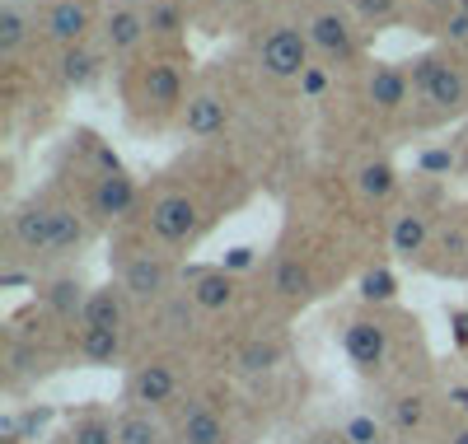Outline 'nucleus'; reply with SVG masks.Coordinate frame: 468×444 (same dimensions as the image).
Listing matches in <instances>:
<instances>
[{
  "mask_svg": "<svg viewBox=\"0 0 468 444\" xmlns=\"http://www.w3.org/2000/svg\"><path fill=\"white\" fill-rule=\"evenodd\" d=\"M309 33L291 28V24H277L262 43H258V66L271 75V79H300L309 70Z\"/></svg>",
  "mask_w": 468,
  "mask_h": 444,
  "instance_id": "1",
  "label": "nucleus"
},
{
  "mask_svg": "<svg viewBox=\"0 0 468 444\" xmlns=\"http://www.w3.org/2000/svg\"><path fill=\"white\" fill-rule=\"evenodd\" d=\"M342 351L361 375H379L388 365V328L379 318H351L342 328Z\"/></svg>",
  "mask_w": 468,
  "mask_h": 444,
  "instance_id": "2",
  "label": "nucleus"
},
{
  "mask_svg": "<svg viewBox=\"0 0 468 444\" xmlns=\"http://www.w3.org/2000/svg\"><path fill=\"white\" fill-rule=\"evenodd\" d=\"M309 48H314L324 61H333V66H346L351 57H356V28H351V19L346 15H337V10H319L314 19H309Z\"/></svg>",
  "mask_w": 468,
  "mask_h": 444,
  "instance_id": "3",
  "label": "nucleus"
},
{
  "mask_svg": "<svg viewBox=\"0 0 468 444\" xmlns=\"http://www.w3.org/2000/svg\"><path fill=\"white\" fill-rule=\"evenodd\" d=\"M52 225H57V206H48V201H24V206L10 216V234H15V244L24 253H37V258H48V244H52Z\"/></svg>",
  "mask_w": 468,
  "mask_h": 444,
  "instance_id": "4",
  "label": "nucleus"
},
{
  "mask_svg": "<svg viewBox=\"0 0 468 444\" xmlns=\"http://www.w3.org/2000/svg\"><path fill=\"white\" fill-rule=\"evenodd\" d=\"M94 19H90V5H80V0H57V5L43 15V33L48 43H57L61 52L66 48H85Z\"/></svg>",
  "mask_w": 468,
  "mask_h": 444,
  "instance_id": "5",
  "label": "nucleus"
},
{
  "mask_svg": "<svg viewBox=\"0 0 468 444\" xmlns=\"http://www.w3.org/2000/svg\"><path fill=\"white\" fill-rule=\"evenodd\" d=\"M169 280H174V271H169V262L160 258V253H136L127 267H122V291L132 295V300H160L165 291H169Z\"/></svg>",
  "mask_w": 468,
  "mask_h": 444,
  "instance_id": "6",
  "label": "nucleus"
},
{
  "mask_svg": "<svg viewBox=\"0 0 468 444\" xmlns=\"http://www.w3.org/2000/svg\"><path fill=\"white\" fill-rule=\"evenodd\" d=\"M234 271L225 267H192L187 271V300L192 309H202V313H220L225 304H234Z\"/></svg>",
  "mask_w": 468,
  "mask_h": 444,
  "instance_id": "7",
  "label": "nucleus"
},
{
  "mask_svg": "<svg viewBox=\"0 0 468 444\" xmlns=\"http://www.w3.org/2000/svg\"><path fill=\"white\" fill-rule=\"evenodd\" d=\"M150 234L165 238V244H183V238L197 234V206L187 196H160L150 206Z\"/></svg>",
  "mask_w": 468,
  "mask_h": 444,
  "instance_id": "8",
  "label": "nucleus"
},
{
  "mask_svg": "<svg viewBox=\"0 0 468 444\" xmlns=\"http://www.w3.org/2000/svg\"><path fill=\"white\" fill-rule=\"evenodd\" d=\"M412 85H408V70L394 66V61H375L370 75H366V99L379 108V112H399L408 103Z\"/></svg>",
  "mask_w": 468,
  "mask_h": 444,
  "instance_id": "9",
  "label": "nucleus"
},
{
  "mask_svg": "<svg viewBox=\"0 0 468 444\" xmlns=\"http://www.w3.org/2000/svg\"><path fill=\"white\" fill-rule=\"evenodd\" d=\"M145 10H136V5H117V10H108V19H103V48L112 52V57H127V52H136L141 43H145Z\"/></svg>",
  "mask_w": 468,
  "mask_h": 444,
  "instance_id": "10",
  "label": "nucleus"
},
{
  "mask_svg": "<svg viewBox=\"0 0 468 444\" xmlns=\"http://www.w3.org/2000/svg\"><path fill=\"white\" fill-rule=\"evenodd\" d=\"M141 94H145V103H154V108H174V103H183V70H178V61H169V57H154V61H145V70H141Z\"/></svg>",
  "mask_w": 468,
  "mask_h": 444,
  "instance_id": "11",
  "label": "nucleus"
},
{
  "mask_svg": "<svg viewBox=\"0 0 468 444\" xmlns=\"http://www.w3.org/2000/svg\"><path fill=\"white\" fill-rule=\"evenodd\" d=\"M174 393H178V375H174V365H141V370L132 375V384H127V397L136 402L141 412L165 407V402H174Z\"/></svg>",
  "mask_w": 468,
  "mask_h": 444,
  "instance_id": "12",
  "label": "nucleus"
},
{
  "mask_svg": "<svg viewBox=\"0 0 468 444\" xmlns=\"http://www.w3.org/2000/svg\"><path fill=\"white\" fill-rule=\"evenodd\" d=\"M132 206H136V183L127 174H103L90 192V211L99 220H122L132 216Z\"/></svg>",
  "mask_w": 468,
  "mask_h": 444,
  "instance_id": "13",
  "label": "nucleus"
},
{
  "mask_svg": "<svg viewBox=\"0 0 468 444\" xmlns=\"http://www.w3.org/2000/svg\"><path fill=\"white\" fill-rule=\"evenodd\" d=\"M225 122H229V103H225L220 94H211V90L192 94V99L183 103V132H187V136H220Z\"/></svg>",
  "mask_w": 468,
  "mask_h": 444,
  "instance_id": "14",
  "label": "nucleus"
},
{
  "mask_svg": "<svg viewBox=\"0 0 468 444\" xmlns=\"http://www.w3.org/2000/svg\"><path fill=\"white\" fill-rule=\"evenodd\" d=\"M127 300H132V295H127L122 286H99V291H90L85 313H80V328H112V333H122Z\"/></svg>",
  "mask_w": 468,
  "mask_h": 444,
  "instance_id": "15",
  "label": "nucleus"
},
{
  "mask_svg": "<svg viewBox=\"0 0 468 444\" xmlns=\"http://www.w3.org/2000/svg\"><path fill=\"white\" fill-rule=\"evenodd\" d=\"M178 439L183 444H225L229 430H225V421L207 407V402H187V407L178 412Z\"/></svg>",
  "mask_w": 468,
  "mask_h": 444,
  "instance_id": "16",
  "label": "nucleus"
},
{
  "mask_svg": "<svg viewBox=\"0 0 468 444\" xmlns=\"http://www.w3.org/2000/svg\"><path fill=\"white\" fill-rule=\"evenodd\" d=\"M421 99L431 103L436 112H450V117H454V112H463V108H468V79H463V70L445 61V66L436 70V79L426 85V94H421Z\"/></svg>",
  "mask_w": 468,
  "mask_h": 444,
  "instance_id": "17",
  "label": "nucleus"
},
{
  "mask_svg": "<svg viewBox=\"0 0 468 444\" xmlns=\"http://www.w3.org/2000/svg\"><path fill=\"white\" fill-rule=\"evenodd\" d=\"M57 66H61V85L66 90H90L94 79L103 75V57L94 48H66Z\"/></svg>",
  "mask_w": 468,
  "mask_h": 444,
  "instance_id": "18",
  "label": "nucleus"
},
{
  "mask_svg": "<svg viewBox=\"0 0 468 444\" xmlns=\"http://www.w3.org/2000/svg\"><path fill=\"white\" fill-rule=\"evenodd\" d=\"M388 244H394L399 258L412 262L426 244H431V220H426L421 211H403V216L394 220V234H388Z\"/></svg>",
  "mask_w": 468,
  "mask_h": 444,
  "instance_id": "19",
  "label": "nucleus"
},
{
  "mask_svg": "<svg viewBox=\"0 0 468 444\" xmlns=\"http://www.w3.org/2000/svg\"><path fill=\"white\" fill-rule=\"evenodd\" d=\"M43 300H48V309L61 318V322H80V313H85V300H90V291L80 286L75 276H57L52 286L43 291Z\"/></svg>",
  "mask_w": 468,
  "mask_h": 444,
  "instance_id": "20",
  "label": "nucleus"
},
{
  "mask_svg": "<svg viewBox=\"0 0 468 444\" xmlns=\"http://www.w3.org/2000/svg\"><path fill=\"white\" fill-rule=\"evenodd\" d=\"M85 238H90L85 220L75 216L70 206H57V225H52V244H48V258H75V253L85 248Z\"/></svg>",
  "mask_w": 468,
  "mask_h": 444,
  "instance_id": "21",
  "label": "nucleus"
},
{
  "mask_svg": "<svg viewBox=\"0 0 468 444\" xmlns=\"http://www.w3.org/2000/svg\"><path fill=\"white\" fill-rule=\"evenodd\" d=\"M28 33H33L28 10L19 5V0H5V5H0V57H15L28 43Z\"/></svg>",
  "mask_w": 468,
  "mask_h": 444,
  "instance_id": "22",
  "label": "nucleus"
},
{
  "mask_svg": "<svg viewBox=\"0 0 468 444\" xmlns=\"http://www.w3.org/2000/svg\"><path fill=\"white\" fill-rule=\"evenodd\" d=\"M80 355L90 360V365H112L117 355H122V333L112 328H80Z\"/></svg>",
  "mask_w": 468,
  "mask_h": 444,
  "instance_id": "23",
  "label": "nucleus"
},
{
  "mask_svg": "<svg viewBox=\"0 0 468 444\" xmlns=\"http://www.w3.org/2000/svg\"><path fill=\"white\" fill-rule=\"evenodd\" d=\"M117 444H165V426L150 412L132 407V412L117 417Z\"/></svg>",
  "mask_w": 468,
  "mask_h": 444,
  "instance_id": "24",
  "label": "nucleus"
},
{
  "mask_svg": "<svg viewBox=\"0 0 468 444\" xmlns=\"http://www.w3.org/2000/svg\"><path fill=\"white\" fill-rule=\"evenodd\" d=\"M66 444H117V421L103 412H85V417H75Z\"/></svg>",
  "mask_w": 468,
  "mask_h": 444,
  "instance_id": "25",
  "label": "nucleus"
},
{
  "mask_svg": "<svg viewBox=\"0 0 468 444\" xmlns=\"http://www.w3.org/2000/svg\"><path fill=\"white\" fill-rule=\"evenodd\" d=\"M145 28L154 37H178L187 28V15H183L178 0H150V5H145Z\"/></svg>",
  "mask_w": 468,
  "mask_h": 444,
  "instance_id": "26",
  "label": "nucleus"
},
{
  "mask_svg": "<svg viewBox=\"0 0 468 444\" xmlns=\"http://www.w3.org/2000/svg\"><path fill=\"white\" fill-rule=\"evenodd\" d=\"M426 417H431V407H426V397H421V393H403V397H394V407H388V426H394L399 435L421 430Z\"/></svg>",
  "mask_w": 468,
  "mask_h": 444,
  "instance_id": "27",
  "label": "nucleus"
},
{
  "mask_svg": "<svg viewBox=\"0 0 468 444\" xmlns=\"http://www.w3.org/2000/svg\"><path fill=\"white\" fill-rule=\"evenodd\" d=\"M271 291H277L282 300H304L309 295V271L295 258H282L277 271H271Z\"/></svg>",
  "mask_w": 468,
  "mask_h": 444,
  "instance_id": "28",
  "label": "nucleus"
},
{
  "mask_svg": "<svg viewBox=\"0 0 468 444\" xmlns=\"http://www.w3.org/2000/svg\"><path fill=\"white\" fill-rule=\"evenodd\" d=\"M394 187H399L394 164H384V159H370V164L361 169V196H366V201H384V196H394Z\"/></svg>",
  "mask_w": 468,
  "mask_h": 444,
  "instance_id": "29",
  "label": "nucleus"
},
{
  "mask_svg": "<svg viewBox=\"0 0 468 444\" xmlns=\"http://www.w3.org/2000/svg\"><path fill=\"white\" fill-rule=\"evenodd\" d=\"M361 300H366V304H394V300H399L394 271H384V267L366 271V276H361Z\"/></svg>",
  "mask_w": 468,
  "mask_h": 444,
  "instance_id": "30",
  "label": "nucleus"
},
{
  "mask_svg": "<svg viewBox=\"0 0 468 444\" xmlns=\"http://www.w3.org/2000/svg\"><path fill=\"white\" fill-rule=\"evenodd\" d=\"M277 360H282V346L277 342H249L239 351V365L249 375H267V370H277Z\"/></svg>",
  "mask_w": 468,
  "mask_h": 444,
  "instance_id": "31",
  "label": "nucleus"
},
{
  "mask_svg": "<svg viewBox=\"0 0 468 444\" xmlns=\"http://www.w3.org/2000/svg\"><path fill=\"white\" fill-rule=\"evenodd\" d=\"M441 66H445L441 52H421V57H412V61H408V85H412V94H426V85L436 79Z\"/></svg>",
  "mask_w": 468,
  "mask_h": 444,
  "instance_id": "32",
  "label": "nucleus"
},
{
  "mask_svg": "<svg viewBox=\"0 0 468 444\" xmlns=\"http://www.w3.org/2000/svg\"><path fill=\"white\" fill-rule=\"evenodd\" d=\"M342 439H346V444H384V430H379L375 417L356 412V417H346V421H342Z\"/></svg>",
  "mask_w": 468,
  "mask_h": 444,
  "instance_id": "33",
  "label": "nucleus"
},
{
  "mask_svg": "<svg viewBox=\"0 0 468 444\" xmlns=\"http://www.w3.org/2000/svg\"><path fill=\"white\" fill-rule=\"evenodd\" d=\"M454 164H459V159H454V150L450 145H436V150H421V159H417V169L421 174H454Z\"/></svg>",
  "mask_w": 468,
  "mask_h": 444,
  "instance_id": "34",
  "label": "nucleus"
},
{
  "mask_svg": "<svg viewBox=\"0 0 468 444\" xmlns=\"http://www.w3.org/2000/svg\"><path fill=\"white\" fill-rule=\"evenodd\" d=\"M394 5L399 0H351V10H356L366 24H384L388 15H394Z\"/></svg>",
  "mask_w": 468,
  "mask_h": 444,
  "instance_id": "35",
  "label": "nucleus"
},
{
  "mask_svg": "<svg viewBox=\"0 0 468 444\" xmlns=\"http://www.w3.org/2000/svg\"><path fill=\"white\" fill-rule=\"evenodd\" d=\"M436 248H441L445 258H463V253H468V234L454 225V229H445V234H441V244H436Z\"/></svg>",
  "mask_w": 468,
  "mask_h": 444,
  "instance_id": "36",
  "label": "nucleus"
},
{
  "mask_svg": "<svg viewBox=\"0 0 468 444\" xmlns=\"http://www.w3.org/2000/svg\"><path fill=\"white\" fill-rule=\"evenodd\" d=\"M253 262H258V248L239 244V248H229V253H225V262H220V267H225V271H249Z\"/></svg>",
  "mask_w": 468,
  "mask_h": 444,
  "instance_id": "37",
  "label": "nucleus"
},
{
  "mask_svg": "<svg viewBox=\"0 0 468 444\" xmlns=\"http://www.w3.org/2000/svg\"><path fill=\"white\" fill-rule=\"evenodd\" d=\"M441 33L450 37V43H468V15L463 10H450L445 24H441Z\"/></svg>",
  "mask_w": 468,
  "mask_h": 444,
  "instance_id": "38",
  "label": "nucleus"
},
{
  "mask_svg": "<svg viewBox=\"0 0 468 444\" xmlns=\"http://www.w3.org/2000/svg\"><path fill=\"white\" fill-rule=\"evenodd\" d=\"M300 90H304V94H324V90H328V70H324V66H309V70L300 75Z\"/></svg>",
  "mask_w": 468,
  "mask_h": 444,
  "instance_id": "39",
  "label": "nucleus"
},
{
  "mask_svg": "<svg viewBox=\"0 0 468 444\" xmlns=\"http://www.w3.org/2000/svg\"><path fill=\"white\" fill-rule=\"evenodd\" d=\"M450 337H454L459 351H468V309H454L450 313Z\"/></svg>",
  "mask_w": 468,
  "mask_h": 444,
  "instance_id": "40",
  "label": "nucleus"
},
{
  "mask_svg": "<svg viewBox=\"0 0 468 444\" xmlns=\"http://www.w3.org/2000/svg\"><path fill=\"white\" fill-rule=\"evenodd\" d=\"M304 444H346V439H342V430H314Z\"/></svg>",
  "mask_w": 468,
  "mask_h": 444,
  "instance_id": "41",
  "label": "nucleus"
},
{
  "mask_svg": "<svg viewBox=\"0 0 468 444\" xmlns=\"http://www.w3.org/2000/svg\"><path fill=\"white\" fill-rule=\"evenodd\" d=\"M24 280H28L24 271H5V276H0V286H5V291H15V286H24Z\"/></svg>",
  "mask_w": 468,
  "mask_h": 444,
  "instance_id": "42",
  "label": "nucleus"
},
{
  "mask_svg": "<svg viewBox=\"0 0 468 444\" xmlns=\"http://www.w3.org/2000/svg\"><path fill=\"white\" fill-rule=\"evenodd\" d=\"M450 402H459V407L468 412V388H450Z\"/></svg>",
  "mask_w": 468,
  "mask_h": 444,
  "instance_id": "43",
  "label": "nucleus"
},
{
  "mask_svg": "<svg viewBox=\"0 0 468 444\" xmlns=\"http://www.w3.org/2000/svg\"><path fill=\"white\" fill-rule=\"evenodd\" d=\"M450 444H468V426H459V430L450 435Z\"/></svg>",
  "mask_w": 468,
  "mask_h": 444,
  "instance_id": "44",
  "label": "nucleus"
},
{
  "mask_svg": "<svg viewBox=\"0 0 468 444\" xmlns=\"http://www.w3.org/2000/svg\"><path fill=\"white\" fill-rule=\"evenodd\" d=\"M80 5H90V0H80Z\"/></svg>",
  "mask_w": 468,
  "mask_h": 444,
  "instance_id": "45",
  "label": "nucleus"
},
{
  "mask_svg": "<svg viewBox=\"0 0 468 444\" xmlns=\"http://www.w3.org/2000/svg\"><path fill=\"white\" fill-rule=\"evenodd\" d=\"M384 444H394V439H384Z\"/></svg>",
  "mask_w": 468,
  "mask_h": 444,
  "instance_id": "46",
  "label": "nucleus"
}]
</instances>
